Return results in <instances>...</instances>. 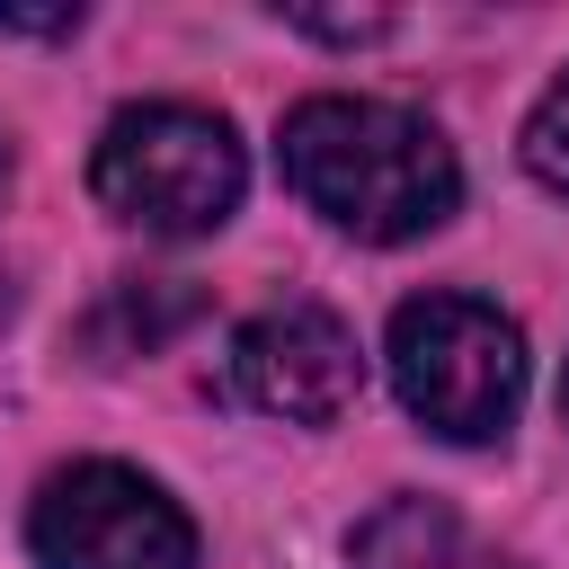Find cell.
Instances as JSON below:
<instances>
[{
  "instance_id": "obj_1",
  "label": "cell",
  "mask_w": 569,
  "mask_h": 569,
  "mask_svg": "<svg viewBox=\"0 0 569 569\" xmlns=\"http://www.w3.org/2000/svg\"><path fill=\"white\" fill-rule=\"evenodd\" d=\"M276 160H284V187L347 240H373V249H400V240H427L453 204H462V160L453 142L400 107V98H356V89H320L284 116L276 133Z\"/></svg>"
},
{
  "instance_id": "obj_2",
  "label": "cell",
  "mask_w": 569,
  "mask_h": 569,
  "mask_svg": "<svg viewBox=\"0 0 569 569\" xmlns=\"http://www.w3.org/2000/svg\"><path fill=\"white\" fill-rule=\"evenodd\" d=\"M382 365H391L400 409L445 445H498L525 409V382H533L525 329L489 293H453V284L409 293L391 311Z\"/></svg>"
},
{
  "instance_id": "obj_3",
  "label": "cell",
  "mask_w": 569,
  "mask_h": 569,
  "mask_svg": "<svg viewBox=\"0 0 569 569\" xmlns=\"http://www.w3.org/2000/svg\"><path fill=\"white\" fill-rule=\"evenodd\" d=\"M89 196L151 240H196L222 231L249 196V151L231 133V116L187 107V98H142L116 107L98 151H89Z\"/></svg>"
},
{
  "instance_id": "obj_4",
  "label": "cell",
  "mask_w": 569,
  "mask_h": 569,
  "mask_svg": "<svg viewBox=\"0 0 569 569\" xmlns=\"http://www.w3.org/2000/svg\"><path fill=\"white\" fill-rule=\"evenodd\" d=\"M36 569H196L187 507L133 462H71L27 507Z\"/></svg>"
},
{
  "instance_id": "obj_5",
  "label": "cell",
  "mask_w": 569,
  "mask_h": 569,
  "mask_svg": "<svg viewBox=\"0 0 569 569\" xmlns=\"http://www.w3.org/2000/svg\"><path fill=\"white\" fill-rule=\"evenodd\" d=\"M222 382L240 409L258 418H284V427H329L356 409L365 391V356H356V329L329 311V302H267L231 329V356H222Z\"/></svg>"
},
{
  "instance_id": "obj_6",
  "label": "cell",
  "mask_w": 569,
  "mask_h": 569,
  "mask_svg": "<svg viewBox=\"0 0 569 569\" xmlns=\"http://www.w3.org/2000/svg\"><path fill=\"white\" fill-rule=\"evenodd\" d=\"M347 560H356V569H525V560L498 551L462 507L418 498V489L382 498V507L347 533Z\"/></svg>"
},
{
  "instance_id": "obj_7",
  "label": "cell",
  "mask_w": 569,
  "mask_h": 569,
  "mask_svg": "<svg viewBox=\"0 0 569 569\" xmlns=\"http://www.w3.org/2000/svg\"><path fill=\"white\" fill-rule=\"evenodd\" d=\"M525 169L551 187V196H569V71L533 98V116H525Z\"/></svg>"
},
{
  "instance_id": "obj_8",
  "label": "cell",
  "mask_w": 569,
  "mask_h": 569,
  "mask_svg": "<svg viewBox=\"0 0 569 569\" xmlns=\"http://www.w3.org/2000/svg\"><path fill=\"white\" fill-rule=\"evenodd\" d=\"M0 27H9V36H71L80 9H0Z\"/></svg>"
},
{
  "instance_id": "obj_9",
  "label": "cell",
  "mask_w": 569,
  "mask_h": 569,
  "mask_svg": "<svg viewBox=\"0 0 569 569\" xmlns=\"http://www.w3.org/2000/svg\"><path fill=\"white\" fill-rule=\"evenodd\" d=\"M560 418H569V373H560Z\"/></svg>"
}]
</instances>
